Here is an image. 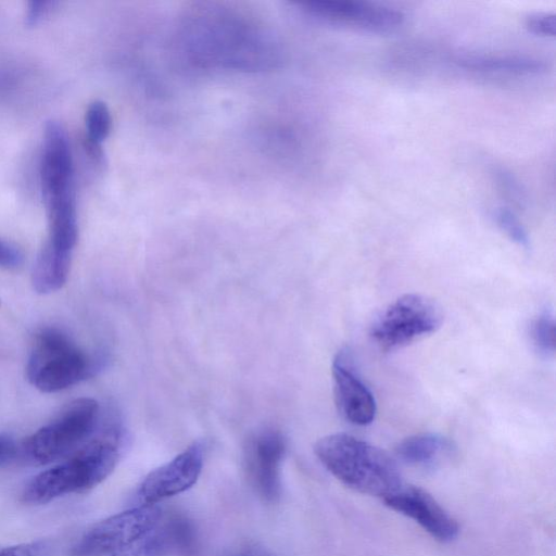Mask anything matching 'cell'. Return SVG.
<instances>
[{
	"label": "cell",
	"mask_w": 556,
	"mask_h": 556,
	"mask_svg": "<svg viewBox=\"0 0 556 556\" xmlns=\"http://www.w3.org/2000/svg\"><path fill=\"white\" fill-rule=\"evenodd\" d=\"M527 30L540 37H554L556 33V15L554 13H533L526 18Z\"/></svg>",
	"instance_id": "cell-19"
},
{
	"label": "cell",
	"mask_w": 556,
	"mask_h": 556,
	"mask_svg": "<svg viewBox=\"0 0 556 556\" xmlns=\"http://www.w3.org/2000/svg\"><path fill=\"white\" fill-rule=\"evenodd\" d=\"M16 451L15 441L8 434H0V466L13 459Z\"/></svg>",
	"instance_id": "cell-23"
},
{
	"label": "cell",
	"mask_w": 556,
	"mask_h": 556,
	"mask_svg": "<svg viewBox=\"0 0 556 556\" xmlns=\"http://www.w3.org/2000/svg\"><path fill=\"white\" fill-rule=\"evenodd\" d=\"M555 318L551 311L539 314L530 325V338L535 349L544 356L555 354Z\"/></svg>",
	"instance_id": "cell-17"
},
{
	"label": "cell",
	"mask_w": 556,
	"mask_h": 556,
	"mask_svg": "<svg viewBox=\"0 0 556 556\" xmlns=\"http://www.w3.org/2000/svg\"><path fill=\"white\" fill-rule=\"evenodd\" d=\"M239 556H269L265 552L260 549H251L240 554Z\"/></svg>",
	"instance_id": "cell-24"
},
{
	"label": "cell",
	"mask_w": 556,
	"mask_h": 556,
	"mask_svg": "<svg viewBox=\"0 0 556 556\" xmlns=\"http://www.w3.org/2000/svg\"><path fill=\"white\" fill-rule=\"evenodd\" d=\"M97 368V362L68 334L56 327H46L34 337L26 377L37 390L54 393L91 377Z\"/></svg>",
	"instance_id": "cell-4"
},
{
	"label": "cell",
	"mask_w": 556,
	"mask_h": 556,
	"mask_svg": "<svg viewBox=\"0 0 556 556\" xmlns=\"http://www.w3.org/2000/svg\"><path fill=\"white\" fill-rule=\"evenodd\" d=\"M455 62L467 71L489 74L529 76L545 73L547 70L544 61L520 54L467 53L458 55Z\"/></svg>",
	"instance_id": "cell-14"
},
{
	"label": "cell",
	"mask_w": 556,
	"mask_h": 556,
	"mask_svg": "<svg viewBox=\"0 0 556 556\" xmlns=\"http://www.w3.org/2000/svg\"><path fill=\"white\" fill-rule=\"evenodd\" d=\"M334 401L339 413L351 424L367 426L375 419L377 405L372 392L356 372L348 351L332 362Z\"/></svg>",
	"instance_id": "cell-11"
},
{
	"label": "cell",
	"mask_w": 556,
	"mask_h": 556,
	"mask_svg": "<svg viewBox=\"0 0 556 556\" xmlns=\"http://www.w3.org/2000/svg\"><path fill=\"white\" fill-rule=\"evenodd\" d=\"M192 529L182 519L160 523L129 545L106 556H165L174 548H187L192 542Z\"/></svg>",
	"instance_id": "cell-13"
},
{
	"label": "cell",
	"mask_w": 556,
	"mask_h": 556,
	"mask_svg": "<svg viewBox=\"0 0 556 556\" xmlns=\"http://www.w3.org/2000/svg\"><path fill=\"white\" fill-rule=\"evenodd\" d=\"M121 454L111 439L93 437L66 460L35 476L24 488L22 501L41 505L70 493L88 492L111 475Z\"/></svg>",
	"instance_id": "cell-3"
},
{
	"label": "cell",
	"mask_w": 556,
	"mask_h": 556,
	"mask_svg": "<svg viewBox=\"0 0 556 556\" xmlns=\"http://www.w3.org/2000/svg\"><path fill=\"white\" fill-rule=\"evenodd\" d=\"M450 442L435 433H419L405 438L396 446V455L404 463L428 466L450 451Z\"/></svg>",
	"instance_id": "cell-15"
},
{
	"label": "cell",
	"mask_w": 556,
	"mask_h": 556,
	"mask_svg": "<svg viewBox=\"0 0 556 556\" xmlns=\"http://www.w3.org/2000/svg\"><path fill=\"white\" fill-rule=\"evenodd\" d=\"M203 457V444L194 442L170 462L152 470L138 488L140 505H156L191 488L201 473Z\"/></svg>",
	"instance_id": "cell-8"
},
{
	"label": "cell",
	"mask_w": 556,
	"mask_h": 556,
	"mask_svg": "<svg viewBox=\"0 0 556 556\" xmlns=\"http://www.w3.org/2000/svg\"><path fill=\"white\" fill-rule=\"evenodd\" d=\"M156 505H139L90 528L72 549L73 556L109 555L141 538L160 523Z\"/></svg>",
	"instance_id": "cell-7"
},
{
	"label": "cell",
	"mask_w": 556,
	"mask_h": 556,
	"mask_svg": "<svg viewBox=\"0 0 556 556\" xmlns=\"http://www.w3.org/2000/svg\"><path fill=\"white\" fill-rule=\"evenodd\" d=\"M314 452L333 477L357 492L383 500L403 485L399 466L387 452L351 434L326 435Z\"/></svg>",
	"instance_id": "cell-2"
},
{
	"label": "cell",
	"mask_w": 556,
	"mask_h": 556,
	"mask_svg": "<svg viewBox=\"0 0 556 556\" xmlns=\"http://www.w3.org/2000/svg\"><path fill=\"white\" fill-rule=\"evenodd\" d=\"M302 10L316 18L384 33L404 22L402 11L377 3L350 0H315L301 3Z\"/></svg>",
	"instance_id": "cell-9"
},
{
	"label": "cell",
	"mask_w": 556,
	"mask_h": 556,
	"mask_svg": "<svg viewBox=\"0 0 556 556\" xmlns=\"http://www.w3.org/2000/svg\"><path fill=\"white\" fill-rule=\"evenodd\" d=\"M443 314L431 299L408 293L391 303L375 320L370 337L386 352L404 348L435 332L442 325Z\"/></svg>",
	"instance_id": "cell-6"
},
{
	"label": "cell",
	"mask_w": 556,
	"mask_h": 556,
	"mask_svg": "<svg viewBox=\"0 0 556 556\" xmlns=\"http://www.w3.org/2000/svg\"><path fill=\"white\" fill-rule=\"evenodd\" d=\"M494 219L497 226L511 241L523 249H528L530 247L527 230L511 211L505 207H500L494 212Z\"/></svg>",
	"instance_id": "cell-18"
},
{
	"label": "cell",
	"mask_w": 556,
	"mask_h": 556,
	"mask_svg": "<svg viewBox=\"0 0 556 556\" xmlns=\"http://www.w3.org/2000/svg\"><path fill=\"white\" fill-rule=\"evenodd\" d=\"M85 124L87 131L85 138L101 144L112 129V116L108 105L99 100L90 103L86 111Z\"/></svg>",
	"instance_id": "cell-16"
},
{
	"label": "cell",
	"mask_w": 556,
	"mask_h": 556,
	"mask_svg": "<svg viewBox=\"0 0 556 556\" xmlns=\"http://www.w3.org/2000/svg\"><path fill=\"white\" fill-rule=\"evenodd\" d=\"M100 420V406L96 400L76 399L30 434L23 443V452L38 465L68 457L97 431Z\"/></svg>",
	"instance_id": "cell-5"
},
{
	"label": "cell",
	"mask_w": 556,
	"mask_h": 556,
	"mask_svg": "<svg viewBox=\"0 0 556 556\" xmlns=\"http://www.w3.org/2000/svg\"><path fill=\"white\" fill-rule=\"evenodd\" d=\"M286 450L285 439L276 430H264L252 438L248 459L255 484L267 501L280 494V465Z\"/></svg>",
	"instance_id": "cell-12"
},
{
	"label": "cell",
	"mask_w": 556,
	"mask_h": 556,
	"mask_svg": "<svg viewBox=\"0 0 556 556\" xmlns=\"http://www.w3.org/2000/svg\"><path fill=\"white\" fill-rule=\"evenodd\" d=\"M39 177L48 218L46 244L73 254L78 239L74 164L67 132L56 121H49L45 127Z\"/></svg>",
	"instance_id": "cell-1"
},
{
	"label": "cell",
	"mask_w": 556,
	"mask_h": 556,
	"mask_svg": "<svg viewBox=\"0 0 556 556\" xmlns=\"http://www.w3.org/2000/svg\"><path fill=\"white\" fill-rule=\"evenodd\" d=\"M50 546L45 541L23 543L0 551V556H49Z\"/></svg>",
	"instance_id": "cell-20"
},
{
	"label": "cell",
	"mask_w": 556,
	"mask_h": 556,
	"mask_svg": "<svg viewBox=\"0 0 556 556\" xmlns=\"http://www.w3.org/2000/svg\"><path fill=\"white\" fill-rule=\"evenodd\" d=\"M24 263L23 252L14 244L0 238V268L16 270Z\"/></svg>",
	"instance_id": "cell-22"
},
{
	"label": "cell",
	"mask_w": 556,
	"mask_h": 556,
	"mask_svg": "<svg viewBox=\"0 0 556 556\" xmlns=\"http://www.w3.org/2000/svg\"><path fill=\"white\" fill-rule=\"evenodd\" d=\"M382 501L391 509L413 519L441 542H451L458 535L457 521L422 489L403 484Z\"/></svg>",
	"instance_id": "cell-10"
},
{
	"label": "cell",
	"mask_w": 556,
	"mask_h": 556,
	"mask_svg": "<svg viewBox=\"0 0 556 556\" xmlns=\"http://www.w3.org/2000/svg\"><path fill=\"white\" fill-rule=\"evenodd\" d=\"M56 1H30L27 4L25 23L36 26L47 18L56 9Z\"/></svg>",
	"instance_id": "cell-21"
}]
</instances>
